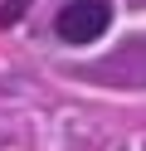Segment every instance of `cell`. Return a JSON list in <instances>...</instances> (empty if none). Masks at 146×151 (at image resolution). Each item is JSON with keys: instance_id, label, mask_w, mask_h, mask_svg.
<instances>
[{"instance_id": "cell-1", "label": "cell", "mask_w": 146, "mask_h": 151, "mask_svg": "<svg viewBox=\"0 0 146 151\" xmlns=\"http://www.w3.org/2000/svg\"><path fill=\"white\" fill-rule=\"evenodd\" d=\"M112 24V0H68L54 15V34L63 44H97Z\"/></svg>"}]
</instances>
